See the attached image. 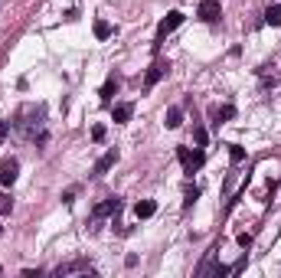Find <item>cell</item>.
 I'll return each mask as SVG.
<instances>
[{
	"mask_svg": "<svg viewBox=\"0 0 281 278\" xmlns=\"http://www.w3.org/2000/svg\"><path fill=\"white\" fill-rule=\"evenodd\" d=\"M177 157H180V164H183V170H187V174L199 170V167H203V160H206L203 151H190V147H180V151H177Z\"/></svg>",
	"mask_w": 281,
	"mask_h": 278,
	"instance_id": "cell-2",
	"label": "cell"
},
{
	"mask_svg": "<svg viewBox=\"0 0 281 278\" xmlns=\"http://www.w3.org/2000/svg\"><path fill=\"white\" fill-rule=\"evenodd\" d=\"M239 246H242V249L252 246V232H239Z\"/></svg>",
	"mask_w": 281,
	"mask_h": 278,
	"instance_id": "cell-23",
	"label": "cell"
},
{
	"mask_svg": "<svg viewBox=\"0 0 281 278\" xmlns=\"http://www.w3.org/2000/svg\"><path fill=\"white\" fill-rule=\"evenodd\" d=\"M115 160H118V151H108V154H105V157H98V164H95V177L108 174V170L115 167Z\"/></svg>",
	"mask_w": 281,
	"mask_h": 278,
	"instance_id": "cell-10",
	"label": "cell"
},
{
	"mask_svg": "<svg viewBox=\"0 0 281 278\" xmlns=\"http://www.w3.org/2000/svg\"><path fill=\"white\" fill-rule=\"evenodd\" d=\"M196 196H199V190L193 187V190H187V200H183V203H187V206H190V203H196Z\"/></svg>",
	"mask_w": 281,
	"mask_h": 278,
	"instance_id": "cell-25",
	"label": "cell"
},
{
	"mask_svg": "<svg viewBox=\"0 0 281 278\" xmlns=\"http://www.w3.org/2000/svg\"><path fill=\"white\" fill-rule=\"evenodd\" d=\"M180 23H183V13H180V10H170V13H167L160 23H157V43H160V40H167V36H170V33L177 30Z\"/></svg>",
	"mask_w": 281,
	"mask_h": 278,
	"instance_id": "cell-3",
	"label": "cell"
},
{
	"mask_svg": "<svg viewBox=\"0 0 281 278\" xmlns=\"http://www.w3.org/2000/svg\"><path fill=\"white\" fill-rule=\"evenodd\" d=\"M219 13H223L219 0H199V7H196V16H199L203 23H216V20H219Z\"/></svg>",
	"mask_w": 281,
	"mask_h": 278,
	"instance_id": "cell-4",
	"label": "cell"
},
{
	"mask_svg": "<svg viewBox=\"0 0 281 278\" xmlns=\"http://www.w3.org/2000/svg\"><path fill=\"white\" fill-rule=\"evenodd\" d=\"M265 23L268 26H281V4H271L265 10Z\"/></svg>",
	"mask_w": 281,
	"mask_h": 278,
	"instance_id": "cell-16",
	"label": "cell"
},
{
	"mask_svg": "<svg viewBox=\"0 0 281 278\" xmlns=\"http://www.w3.org/2000/svg\"><path fill=\"white\" fill-rule=\"evenodd\" d=\"M43 124H46V108L43 105H23L20 115H16V128H20L23 138H33L36 144H46L49 134L43 131Z\"/></svg>",
	"mask_w": 281,
	"mask_h": 278,
	"instance_id": "cell-1",
	"label": "cell"
},
{
	"mask_svg": "<svg viewBox=\"0 0 281 278\" xmlns=\"http://www.w3.org/2000/svg\"><path fill=\"white\" fill-rule=\"evenodd\" d=\"M16 174H20V160H16V157H4V160H0V183H4V187H10L16 180Z\"/></svg>",
	"mask_w": 281,
	"mask_h": 278,
	"instance_id": "cell-5",
	"label": "cell"
},
{
	"mask_svg": "<svg viewBox=\"0 0 281 278\" xmlns=\"http://www.w3.org/2000/svg\"><path fill=\"white\" fill-rule=\"evenodd\" d=\"M164 124H167V128H180V124H183V112L180 108H167V118H164Z\"/></svg>",
	"mask_w": 281,
	"mask_h": 278,
	"instance_id": "cell-14",
	"label": "cell"
},
{
	"mask_svg": "<svg viewBox=\"0 0 281 278\" xmlns=\"http://www.w3.org/2000/svg\"><path fill=\"white\" fill-rule=\"evenodd\" d=\"M134 213H137V219H151L154 213H157V203H154V200H140V203L134 206Z\"/></svg>",
	"mask_w": 281,
	"mask_h": 278,
	"instance_id": "cell-13",
	"label": "cell"
},
{
	"mask_svg": "<svg viewBox=\"0 0 281 278\" xmlns=\"http://www.w3.org/2000/svg\"><path fill=\"white\" fill-rule=\"evenodd\" d=\"M170 72V62H164V59H157L151 69H147V76H144V88H154L157 82H160V79Z\"/></svg>",
	"mask_w": 281,
	"mask_h": 278,
	"instance_id": "cell-6",
	"label": "cell"
},
{
	"mask_svg": "<svg viewBox=\"0 0 281 278\" xmlns=\"http://www.w3.org/2000/svg\"><path fill=\"white\" fill-rule=\"evenodd\" d=\"M92 141H105V124H95L92 128Z\"/></svg>",
	"mask_w": 281,
	"mask_h": 278,
	"instance_id": "cell-22",
	"label": "cell"
},
{
	"mask_svg": "<svg viewBox=\"0 0 281 278\" xmlns=\"http://www.w3.org/2000/svg\"><path fill=\"white\" fill-rule=\"evenodd\" d=\"M131 115H134V105H131V102H121V105H115L111 118H115L118 124H125V121H131Z\"/></svg>",
	"mask_w": 281,
	"mask_h": 278,
	"instance_id": "cell-11",
	"label": "cell"
},
{
	"mask_svg": "<svg viewBox=\"0 0 281 278\" xmlns=\"http://www.w3.org/2000/svg\"><path fill=\"white\" fill-rule=\"evenodd\" d=\"M7 134H10V121H0V144L7 141Z\"/></svg>",
	"mask_w": 281,
	"mask_h": 278,
	"instance_id": "cell-24",
	"label": "cell"
},
{
	"mask_svg": "<svg viewBox=\"0 0 281 278\" xmlns=\"http://www.w3.org/2000/svg\"><path fill=\"white\" fill-rule=\"evenodd\" d=\"M95 36H98V40H108V36H111V23H108V20H95Z\"/></svg>",
	"mask_w": 281,
	"mask_h": 278,
	"instance_id": "cell-18",
	"label": "cell"
},
{
	"mask_svg": "<svg viewBox=\"0 0 281 278\" xmlns=\"http://www.w3.org/2000/svg\"><path fill=\"white\" fill-rule=\"evenodd\" d=\"M78 272H92V262H89V258H72V262H66V265H59V268H56V275H59V278H66V275H78Z\"/></svg>",
	"mask_w": 281,
	"mask_h": 278,
	"instance_id": "cell-7",
	"label": "cell"
},
{
	"mask_svg": "<svg viewBox=\"0 0 281 278\" xmlns=\"http://www.w3.org/2000/svg\"><path fill=\"white\" fill-rule=\"evenodd\" d=\"M229 160H232V164H242V160H245V151H242L239 144H229Z\"/></svg>",
	"mask_w": 281,
	"mask_h": 278,
	"instance_id": "cell-19",
	"label": "cell"
},
{
	"mask_svg": "<svg viewBox=\"0 0 281 278\" xmlns=\"http://www.w3.org/2000/svg\"><path fill=\"white\" fill-rule=\"evenodd\" d=\"M10 206H13V200L7 193H0V216H4V213H10Z\"/></svg>",
	"mask_w": 281,
	"mask_h": 278,
	"instance_id": "cell-21",
	"label": "cell"
},
{
	"mask_svg": "<svg viewBox=\"0 0 281 278\" xmlns=\"http://www.w3.org/2000/svg\"><path fill=\"white\" fill-rule=\"evenodd\" d=\"M0 232H4V226H0Z\"/></svg>",
	"mask_w": 281,
	"mask_h": 278,
	"instance_id": "cell-26",
	"label": "cell"
},
{
	"mask_svg": "<svg viewBox=\"0 0 281 278\" xmlns=\"http://www.w3.org/2000/svg\"><path fill=\"white\" fill-rule=\"evenodd\" d=\"M232 268L229 265H203L199 268V275H216V278H223V275H229Z\"/></svg>",
	"mask_w": 281,
	"mask_h": 278,
	"instance_id": "cell-17",
	"label": "cell"
},
{
	"mask_svg": "<svg viewBox=\"0 0 281 278\" xmlns=\"http://www.w3.org/2000/svg\"><path fill=\"white\" fill-rule=\"evenodd\" d=\"M258 76H262V88H275V85H278V72H275V66H262V69H258Z\"/></svg>",
	"mask_w": 281,
	"mask_h": 278,
	"instance_id": "cell-12",
	"label": "cell"
},
{
	"mask_svg": "<svg viewBox=\"0 0 281 278\" xmlns=\"http://www.w3.org/2000/svg\"><path fill=\"white\" fill-rule=\"evenodd\" d=\"M193 141H196L199 147H206V141H209V134H206V128H193Z\"/></svg>",
	"mask_w": 281,
	"mask_h": 278,
	"instance_id": "cell-20",
	"label": "cell"
},
{
	"mask_svg": "<svg viewBox=\"0 0 281 278\" xmlns=\"http://www.w3.org/2000/svg\"><path fill=\"white\" fill-rule=\"evenodd\" d=\"M209 118H213V124L219 128V124H226V121H232V118H235V108H232V105H219V108L209 112Z\"/></svg>",
	"mask_w": 281,
	"mask_h": 278,
	"instance_id": "cell-8",
	"label": "cell"
},
{
	"mask_svg": "<svg viewBox=\"0 0 281 278\" xmlns=\"http://www.w3.org/2000/svg\"><path fill=\"white\" fill-rule=\"evenodd\" d=\"M118 210H121V200H118V196H111V200H105V203L95 206L92 219H102V216H108V213H118Z\"/></svg>",
	"mask_w": 281,
	"mask_h": 278,
	"instance_id": "cell-9",
	"label": "cell"
},
{
	"mask_svg": "<svg viewBox=\"0 0 281 278\" xmlns=\"http://www.w3.org/2000/svg\"><path fill=\"white\" fill-rule=\"evenodd\" d=\"M115 92H118V79L108 76V82L102 85V102H111V98H115Z\"/></svg>",
	"mask_w": 281,
	"mask_h": 278,
	"instance_id": "cell-15",
	"label": "cell"
}]
</instances>
